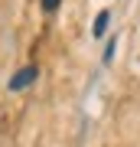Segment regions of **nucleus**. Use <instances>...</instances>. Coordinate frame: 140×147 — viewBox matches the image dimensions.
<instances>
[{
    "label": "nucleus",
    "mask_w": 140,
    "mask_h": 147,
    "mask_svg": "<svg viewBox=\"0 0 140 147\" xmlns=\"http://www.w3.org/2000/svg\"><path fill=\"white\" fill-rule=\"evenodd\" d=\"M36 79H39V69H36V65H23L20 72L10 79V85H7V88H10V92H23V88H29Z\"/></svg>",
    "instance_id": "nucleus-1"
},
{
    "label": "nucleus",
    "mask_w": 140,
    "mask_h": 147,
    "mask_svg": "<svg viewBox=\"0 0 140 147\" xmlns=\"http://www.w3.org/2000/svg\"><path fill=\"white\" fill-rule=\"evenodd\" d=\"M108 23H111V10H101L98 16H94V23H91V36L101 39L104 33H108Z\"/></svg>",
    "instance_id": "nucleus-2"
},
{
    "label": "nucleus",
    "mask_w": 140,
    "mask_h": 147,
    "mask_svg": "<svg viewBox=\"0 0 140 147\" xmlns=\"http://www.w3.org/2000/svg\"><path fill=\"white\" fill-rule=\"evenodd\" d=\"M114 49H117V36H111L108 46H104V62H111V59H114Z\"/></svg>",
    "instance_id": "nucleus-3"
},
{
    "label": "nucleus",
    "mask_w": 140,
    "mask_h": 147,
    "mask_svg": "<svg viewBox=\"0 0 140 147\" xmlns=\"http://www.w3.org/2000/svg\"><path fill=\"white\" fill-rule=\"evenodd\" d=\"M59 3H62V0H39V7H42L46 13H56V10H59Z\"/></svg>",
    "instance_id": "nucleus-4"
}]
</instances>
